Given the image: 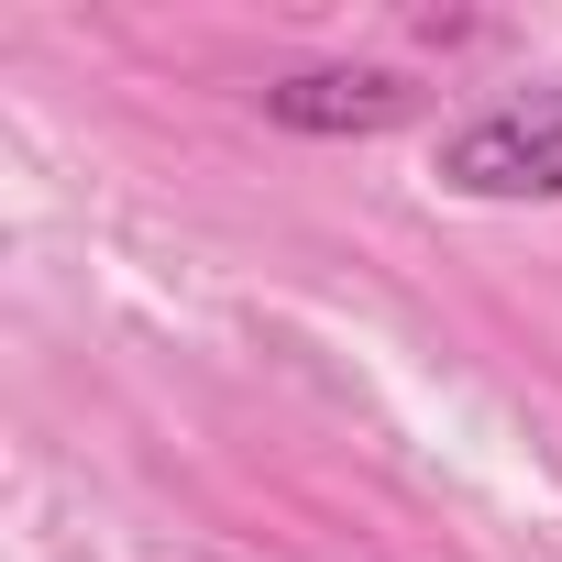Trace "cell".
Wrapping results in <instances>:
<instances>
[{"mask_svg": "<svg viewBox=\"0 0 562 562\" xmlns=\"http://www.w3.org/2000/svg\"><path fill=\"white\" fill-rule=\"evenodd\" d=\"M441 188H463V199H562V89L496 100L463 133H441Z\"/></svg>", "mask_w": 562, "mask_h": 562, "instance_id": "6da1fadb", "label": "cell"}, {"mask_svg": "<svg viewBox=\"0 0 562 562\" xmlns=\"http://www.w3.org/2000/svg\"><path fill=\"white\" fill-rule=\"evenodd\" d=\"M419 89L397 67H299L265 89V122H288V133H397Z\"/></svg>", "mask_w": 562, "mask_h": 562, "instance_id": "7a4b0ae2", "label": "cell"}]
</instances>
